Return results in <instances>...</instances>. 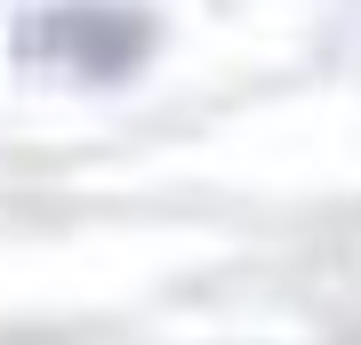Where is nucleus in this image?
<instances>
[{"instance_id": "f257e3e1", "label": "nucleus", "mask_w": 361, "mask_h": 345, "mask_svg": "<svg viewBox=\"0 0 361 345\" xmlns=\"http://www.w3.org/2000/svg\"><path fill=\"white\" fill-rule=\"evenodd\" d=\"M153 40H161V25L129 0H56V8L16 25V64L80 80V89H113V80L145 73Z\"/></svg>"}]
</instances>
